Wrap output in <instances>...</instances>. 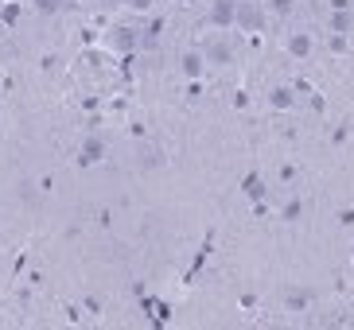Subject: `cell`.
<instances>
[{"mask_svg":"<svg viewBox=\"0 0 354 330\" xmlns=\"http://www.w3.org/2000/svg\"><path fill=\"white\" fill-rule=\"evenodd\" d=\"M102 159H105V140H102L97 133H90L82 144H78V164H82V167H94V164H102Z\"/></svg>","mask_w":354,"mask_h":330,"instance_id":"3","label":"cell"},{"mask_svg":"<svg viewBox=\"0 0 354 330\" xmlns=\"http://www.w3.org/2000/svg\"><path fill=\"white\" fill-rule=\"evenodd\" d=\"M339 226H354V210H343V214H339Z\"/></svg>","mask_w":354,"mask_h":330,"instance_id":"16","label":"cell"},{"mask_svg":"<svg viewBox=\"0 0 354 330\" xmlns=\"http://www.w3.org/2000/svg\"><path fill=\"white\" fill-rule=\"evenodd\" d=\"M4 31H8V28H4V20H0V43H4Z\"/></svg>","mask_w":354,"mask_h":330,"instance_id":"17","label":"cell"},{"mask_svg":"<svg viewBox=\"0 0 354 330\" xmlns=\"http://www.w3.org/2000/svg\"><path fill=\"white\" fill-rule=\"evenodd\" d=\"M312 51H315L312 35H304V31H296V35H288V55H292V59H308Z\"/></svg>","mask_w":354,"mask_h":330,"instance_id":"9","label":"cell"},{"mask_svg":"<svg viewBox=\"0 0 354 330\" xmlns=\"http://www.w3.org/2000/svg\"><path fill=\"white\" fill-rule=\"evenodd\" d=\"M234 16H238V0H210V12H207V20L210 28H234Z\"/></svg>","mask_w":354,"mask_h":330,"instance_id":"2","label":"cell"},{"mask_svg":"<svg viewBox=\"0 0 354 330\" xmlns=\"http://www.w3.org/2000/svg\"><path fill=\"white\" fill-rule=\"evenodd\" d=\"M203 55H207V66H230L234 62V47L226 39H210Z\"/></svg>","mask_w":354,"mask_h":330,"instance_id":"6","label":"cell"},{"mask_svg":"<svg viewBox=\"0 0 354 330\" xmlns=\"http://www.w3.org/2000/svg\"><path fill=\"white\" fill-rule=\"evenodd\" d=\"M300 214H304V202H300V198H288V202H284V210H281L284 222H300Z\"/></svg>","mask_w":354,"mask_h":330,"instance_id":"12","label":"cell"},{"mask_svg":"<svg viewBox=\"0 0 354 330\" xmlns=\"http://www.w3.org/2000/svg\"><path fill=\"white\" fill-rule=\"evenodd\" d=\"M20 16H24V8L20 4H0V20H4V28H16V23H20Z\"/></svg>","mask_w":354,"mask_h":330,"instance_id":"11","label":"cell"},{"mask_svg":"<svg viewBox=\"0 0 354 330\" xmlns=\"http://www.w3.org/2000/svg\"><path fill=\"white\" fill-rule=\"evenodd\" d=\"M257 4H261V0H257Z\"/></svg>","mask_w":354,"mask_h":330,"instance_id":"18","label":"cell"},{"mask_svg":"<svg viewBox=\"0 0 354 330\" xmlns=\"http://www.w3.org/2000/svg\"><path fill=\"white\" fill-rule=\"evenodd\" d=\"M179 74L191 78V82L203 78V74H207V55H203V51H183V55H179Z\"/></svg>","mask_w":354,"mask_h":330,"instance_id":"5","label":"cell"},{"mask_svg":"<svg viewBox=\"0 0 354 330\" xmlns=\"http://www.w3.org/2000/svg\"><path fill=\"white\" fill-rule=\"evenodd\" d=\"M109 47L121 51V55L140 51V31H136V28H113V31H109Z\"/></svg>","mask_w":354,"mask_h":330,"instance_id":"4","label":"cell"},{"mask_svg":"<svg viewBox=\"0 0 354 330\" xmlns=\"http://www.w3.org/2000/svg\"><path fill=\"white\" fill-rule=\"evenodd\" d=\"M327 28H331V35H351L354 31V12L351 8L331 12V16H327Z\"/></svg>","mask_w":354,"mask_h":330,"instance_id":"8","label":"cell"},{"mask_svg":"<svg viewBox=\"0 0 354 330\" xmlns=\"http://www.w3.org/2000/svg\"><path fill=\"white\" fill-rule=\"evenodd\" d=\"M269 105L277 109V113L296 109V90H292V86H272V90H269Z\"/></svg>","mask_w":354,"mask_h":330,"instance_id":"7","label":"cell"},{"mask_svg":"<svg viewBox=\"0 0 354 330\" xmlns=\"http://www.w3.org/2000/svg\"><path fill=\"white\" fill-rule=\"evenodd\" d=\"M269 4L277 16H292V8H296V0H269Z\"/></svg>","mask_w":354,"mask_h":330,"instance_id":"15","label":"cell"},{"mask_svg":"<svg viewBox=\"0 0 354 330\" xmlns=\"http://www.w3.org/2000/svg\"><path fill=\"white\" fill-rule=\"evenodd\" d=\"M308 303H312V295H308L304 288H288V291H284V307H288V311H304Z\"/></svg>","mask_w":354,"mask_h":330,"instance_id":"10","label":"cell"},{"mask_svg":"<svg viewBox=\"0 0 354 330\" xmlns=\"http://www.w3.org/2000/svg\"><path fill=\"white\" fill-rule=\"evenodd\" d=\"M125 8H133V12H152L156 8V0H121Z\"/></svg>","mask_w":354,"mask_h":330,"instance_id":"14","label":"cell"},{"mask_svg":"<svg viewBox=\"0 0 354 330\" xmlns=\"http://www.w3.org/2000/svg\"><path fill=\"white\" fill-rule=\"evenodd\" d=\"M35 12L39 16H55V12H63V0H32Z\"/></svg>","mask_w":354,"mask_h":330,"instance_id":"13","label":"cell"},{"mask_svg":"<svg viewBox=\"0 0 354 330\" xmlns=\"http://www.w3.org/2000/svg\"><path fill=\"white\" fill-rule=\"evenodd\" d=\"M234 28H241V31H261V28H265V8H261L257 0H238Z\"/></svg>","mask_w":354,"mask_h":330,"instance_id":"1","label":"cell"}]
</instances>
